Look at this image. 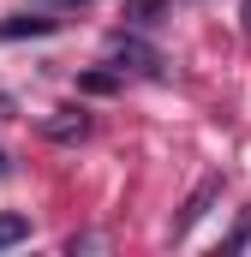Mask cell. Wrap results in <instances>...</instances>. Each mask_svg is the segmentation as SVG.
I'll use <instances>...</instances> for the list:
<instances>
[{
	"mask_svg": "<svg viewBox=\"0 0 251 257\" xmlns=\"http://www.w3.org/2000/svg\"><path fill=\"white\" fill-rule=\"evenodd\" d=\"M162 6H168V0H126V18H132V24H156Z\"/></svg>",
	"mask_w": 251,
	"mask_h": 257,
	"instance_id": "cell-6",
	"label": "cell"
},
{
	"mask_svg": "<svg viewBox=\"0 0 251 257\" xmlns=\"http://www.w3.org/2000/svg\"><path fill=\"white\" fill-rule=\"evenodd\" d=\"M54 30V18H30V12H18L12 24H0V36H48Z\"/></svg>",
	"mask_w": 251,
	"mask_h": 257,
	"instance_id": "cell-4",
	"label": "cell"
},
{
	"mask_svg": "<svg viewBox=\"0 0 251 257\" xmlns=\"http://www.w3.org/2000/svg\"><path fill=\"white\" fill-rule=\"evenodd\" d=\"M84 132H90L84 108H60V114H48V120H42V138H54V144H78Z\"/></svg>",
	"mask_w": 251,
	"mask_h": 257,
	"instance_id": "cell-3",
	"label": "cell"
},
{
	"mask_svg": "<svg viewBox=\"0 0 251 257\" xmlns=\"http://www.w3.org/2000/svg\"><path fill=\"white\" fill-rule=\"evenodd\" d=\"M18 239H30V221H24L18 209H0V251L18 245Z\"/></svg>",
	"mask_w": 251,
	"mask_h": 257,
	"instance_id": "cell-5",
	"label": "cell"
},
{
	"mask_svg": "<svg viewBox=\"0 0 251 257\" xmlns=\"http://www.w3.org/2000/svg\"><path fill=\"white\" fill-rule=\"evenodd\" d=\"M245 18H251V0H245Z\"/></svg>",
	"mask_w": 251,
	"mask_h": 257,
	"instance_id": "cell-9",
	"label": "cell"
},
{
	"mask_svg": "<svg viewBox=\"0 0 251 257\" xmlns=\"http://www.w3.org/2000/svg\"><path fill=\"white\" fill-rule=\"evenodd\" d=\"M108 60H114V72H138V78H162V54H156L150 42H138V36H114V42H108Z\"/></svg>",
	"mask_w": 251,
	"mask_h": 257,
	"instance_id": "cell-1",
	"label": "cell"
},
{
	"mask_svg": "<svg viewBox=\"0 0 251 257\" xmlns=\"http://www.w3.org/2000/svg\"><path fill=\"white\" fill-rule=\"evenodd\" d=\"M215 197H221V174H209V180H203V186L186 197V209H180V221H174V239H186L191 227H197V221L209 215V203H215Z\"/></svg>",
	"mask_w": 251,
	"mask_h": 257,
	"instance_id": "cell-2",
	"label": "cell"
},
{
	"mask_svg": "<svg viewBox=\"0 0 251 257\" xmlns=\"http://www.w3.org/2000/svg\"><path fill=\"white\" fill-rule=\"evenodd\" d=\"M42 6H90V0H42Z\"/></svg>",
	"mask_w": 251,
	"mask_h": 257,
	"instance_id": "cell-7",
	"label": "cell"
},
{
	"mask_svg": "<svg viewBox=\"0 0 251 257\" xmlns=\"http://www.w3.org/2000/svg\"><path fill=\"white\" fill-rule=\"evenodd\" d=\"M6 174H12V162H6V150H0V180H6Z\"/></svg>",
	"mask_w": 251,
	"mask_h": 257,
	"instance_id": "cell-8",
	"label": "cell"
}]
</instances>
